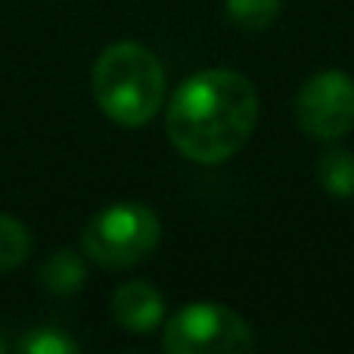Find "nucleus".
Listing matches in <instances>:
<instances>
[{"label": "nucleus", "mask_w": 354, "mask_h": 354, "mask_svg": "<svg viewBox=\"0 0 354 354\" xmlns=\"http://www.w3.org/2000/svg\"><path fill=\"white\" fill-rule=\"evenodd\" d=\"M31 233L22 221L0 214V274L12 270L31 255Z\"/></svg>", "instance_id": "10"}, {"label": "nucleus", "mask_w": 354, "mask_h": 354, "mask_svg": "<svg viewBox=\"0 0 354 354\" xmlns=\"http://www.w3.org/2000/svg\"><path fill=\"white\" fill-rule=\"evenodd\" d=\"M16 348L25 354H75L78 351V342L72 336H66V333L53 330V326H37L28 336L19 339Z\"/></svg>", "instance_id": "11"}, {"label": "nucleus", "mask_w": 354, "mask_h": 354, "mask_svg": "<svg viewBox=\"0 0 354 354\" xmlns=\"http://www.w3.org/2000/svg\"><path fill=\"white\" fill-rule=\"evenodd\" d=\"M162 239V221L143 202H115L87 221L81 249L91 261L109 270H128L147 261Z\"/></svg>", "instance_id": "3"}, {"label": "nucleus", "mask_w": 354, "mask_h": 354, "mask_svg": "<svg viewBox=\"0 0 354 354\" xmlns=\"http://www.w3.org/2000/svg\"><path fill=\"white\" fill-rule=\"evenodd\" d=\"M295 118L308 137L336 143L354 124V81L348 72L324 68L301 84L295 100Z\"/></svg>", "instance_id": "5"}, {"label": "nucleus", "mask_w": 354, "mask_h": 354, "mask_svg": "<svg viewBox=\"0 0 354 354\" xmlns=\"http://www.w3.org/2000/svg\"><path fill=\"white\" fill-rule=\"evenodd\" d=\"M258 106L255 84L243 72L202 68L177 87L168 103V140L196 165H221L249 143Z\"/></svg>", "instance_id": "1"}, {"label": "nucleus", "mask_w": 354, "mask_h": 354, "mask_svg": "<svg viewBox=\"0 0 354 354\" xmlns=\"http://www.w3.org/2000/svg\"><path fill=\"white\" fill-rule=\"evenodd\" d=\"M317 180L326 196L348 199L354 196V153L345 147H330L317 159Z\"/></svg>", "instance_id": "8"}, {"label": "nucleus", "mask_w": 354, "mask_h": 354, "mask_svg": "<svg viewBox=\"0 0 354 354\" xmlns=\"http://www.w3.org/2000/svg\"><path fill=\"white\" fill-rule=\"evenodd\" d=\"M87 280V268L81 261L78 252L72 249H59L47 264L41 268V283L47 292L59 295V299H68L75 295Z\"/></svg>", "instance_id": "7"}, {"label": "nucleus", "mask_w": 354, "mask_h": 354, "mask_svg": "<svg viewBox=\"0 0 354 354\" xmlns=\"http://www.w3.org/2000/svg\"><path fill=\"white\" fill-rule=\"evenodd\" d=\"M6 351V342H3V339H0V354H3Z\"/></svg>", "instance_id": "12"}, {"label": "nucleus", "mask_w": 354, "mask_h": 354, "mask_svg": "<svg viewBox=\"0 0 354 354\" xmlns=\"http://www.w3.org/2000/svg\"><path fill=\"white\" fill-rule=\"evenodd\" d=\"M91 81L103 115L122 128H143L165 106V68L143 44H109L93 62Z\"/></svg>", "instance_id": "2"}, {"label": "nucleus", "mask_w": 354, "mask_h": 354, "mask_svg": "<svg viewBox=\"0 0 354 354\" xmlns=\"http://www.w3.org/2000/svg\"><path fill=\"white\" fill-rule=\"evenodd\" d=\"M165 351L171 354H243L252 351V330L221 301H189L165 324Z\"/></svg>", "instance_id": "4"}, {"label": "nucleus", "mask_w": 354, "mask_h": 354, "mask_svg": "<svg viewBox=\"0 0 354 354\" xmlns=\"http://www.w3.org/2000/svg\"><path fill=\"white\" fill-rule=\"evenodd\" d=\"M112 317L118 320V326L137 336L159 330L165 320V299L156 286L143 280H131L112 292Z\"/></svg>", "instance_id": "6"}, {"label": "nucleus", "mask_w": 354, "mask_h": 354, "mask_svg": "<svg viewBox=\"0 0 354 354\" xmlns=\"http://www.w3.org/2000/svg\"><path fill=\"white\" fill-rule=\"evenodd\" d=\"M227 19L239 31H268L283 10V0H224Z\"/></svg>", "instance_id": "9"}]
</instances>
